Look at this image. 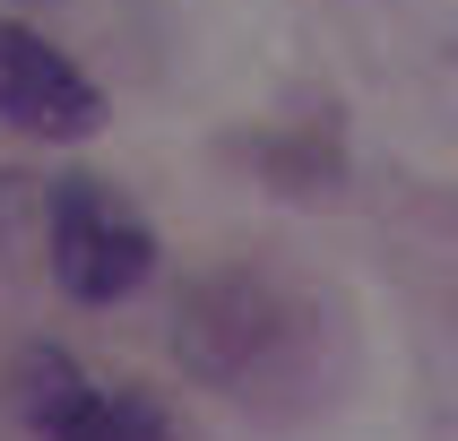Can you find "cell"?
<instances>
[{
	"mask_svg": "<svg viewBox=\"0 0 458 441\" xmlns=\"http://www.w3.org/2000/svg\"><path fill=\"white\" fill-rule=\"evenodd\" d=\"M0 122H18L26 139H87L104 122V96L61 44L0 18Z\"/></svg>",
	"mask_w": 458,
	"mask_h": 441,
	"instance_id": "cell-2",
	"label": "cell"
},
{
	"mask_svg": "<svg viewBox=\"0 0 458 441\" xmlns=\"http://www.w3.org/2000/svg\"><path fill=\"white\" fill-rule=\"evenodd\" d=\"M148 268H156V233L104 182H61V199H52V277H61V294L104 311Z\"/></svg>",
	"mask_w": 458,
	"mask_h": 441,
	"instance_id": "cell-1",
	"label": "cell"
},
{
	"mask_svg": "<svg viewBox=\"0 0 458 441\" xmlns=\"http://www.w3.org/2000/svg\"><path fill=\"white\" fill-rule=\"evenodd\" d=\"M61 441H174L165 433V415L148 407V398H122V389H96V407L78 415Z\"/></svg>",
	"mask_w": 458,
	"mask_h": 441,
	"instance_id": "cell-4",
	"label": "cell"
},
{
	"mask_svg": "<svg viewBox=\"0 0 458 441\" xmlns=\"http://www.w3.org/2000/svg\"><path fill=\"white\" fill-rule=\"evenodd\" d=\"M18 407H26V424H35L44 441H61L78 415L96 407V381H87L70 355H52V346H26V363H18Z\"/></svg>",
	"mask_w": 458,
	"mask_h": 441,
	"instance_id": "cell-3",
	"label": "cell"
}]
</instances>
